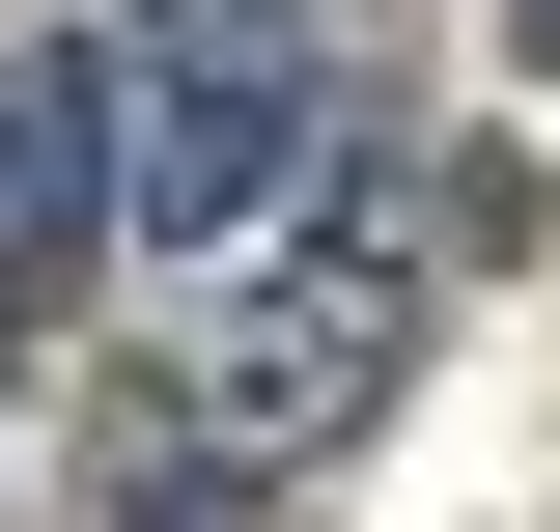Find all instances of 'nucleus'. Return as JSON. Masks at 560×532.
<instances>
[{"label": "nucleus", "mask_w": 560, "mask_h": 532, "mask_svg": "<svg viewBox=\"0 0 560 532\" xmlns=\"http://www.w3.org/2000/svg\"><path fill=\"white\" fill-rule=\"evenodd\" d=\"M448 253H504V197H420V169H364V140H337V197L280 224V253H224L168 420H197V449H253V476H337L364 420L420 393V280H448Z\"/></svg>", "instance_id": "obj_1"}, {"label": "nucleus", "mask_w": 560, "mask_h": 532, "mask_svg": "<svg viewBox=\"0 0 560 532\" xmlns=\"http://www.w3.org/2000/svg\"><path fill=\"white\" fill-rule=\"evenodd\" d=\"M337 197V28L308 0H140V253H280Z\"/></svg>", "instance_id": "obj_2"}, {"label": "nucleus", "mask_w": 560, "mask_h": 532, "mask_svg": "<svg viewBox=\"0 0 560 532\" xmlns=\"http://www.w3.org/2000/svg\"><path fill=\"white\" fill-rule=\"evenodd\" d=\"M113 532H280V476H253V449H197V420H140V476H113Z\"/></svg>", "instance_id": "obj_3"}, {"label": "nucleus", "mask_w": 560, "mask_h": 532, "mask_svg": "<svg viewBox=\"0 0 560 532\" xmlns=\"http://www.w3.org/2000/svg\"><path fill=\"white\" fill-rule=\"evenodd\" d=\"M504 28H533V84H560V0H504Z\"/></svg>", "instance_id": "obj_4"}]
</instances>
